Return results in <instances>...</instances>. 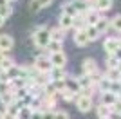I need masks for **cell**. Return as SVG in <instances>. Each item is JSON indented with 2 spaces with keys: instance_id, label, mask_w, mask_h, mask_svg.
I'll list each match as a JSON object with an SVG mask.
<instances>
[{
  "instance_id": "obj_31",
  "label": "cell",
  "mask_w": 121,
  "mask_h": 119,
  "mask_svg": "<svg viewBox=\"0 0 121 119\" xmlns=\"http://www.w3.org/2000/svg\"><path fill=\"white\" fill-rule=\"evenodd\" d=\"M117 63H119V61H117L114 56H108V58H107V69H117Z\"/></svg>"
},
{
  "instance_id": "obj_14",
  "label": "cell",
  "mask_w": 121,
  "mask_h": 119,
  "mask_svg": "<svg viewBox=\"0 0 121 119\" xmlns=\"http://www.w3.org/2000/svg\"><path fill=\"white\" fill-rule=\"evenodd\" d=\"M112 4H114V0H96L94 9L98 13H107L108 9H112Z\"/></svg>"
},
{
  "instance_id": "obj_24",
  "label": "cell",
  "mask_w": 121,
  "mask_h": 119,
  "mask_svg": "<svg viewBox=\"0 0 121 119\" xmlns=\"http://www.w3.org/2000/svg\"><path fill=\"white\" fill-rule=\"evenodd\" d=\"M61 15H67V16H71V18H74V16H78V13L74 11V7L69 2H65V4L61 5Z\"/></svg>"
},
{
  "instance_id": "obj_29",
  "label": "cell",
  "mask_w": 121,
  "mask_h": 119,
  "mask_svg": "<svg viewBox=\"0 0 121 119\" xmlns=\"http://www.w3.org/2000/svg\"><path fill=\"white\" fill-rule=\"evenodd\" d=\"M110 27H112V29H116L117 33H121V15H116L114 18L110 20Z\"/></svg>"
},
{
  "instance_id": "obj_41",
  "label": "cell",
  "mask_w": 121,
  "mask_h": 119,
  "mask_svg": "<svg viewBox=\"0 0 121 119\" xmlns=\"http://www.w3.org/2000/svg\"><path fill=\"white\" fill-rule=\"evenodd\" d=\"M117 72H119V74H121V61H119V63H117Z\"/></svg>"
},
{
  "instance_id": "obj_13",
  "label": "cell",
  "mask_w": 121,
  "mask_h": 119,
  "mask_svg": "<svg viewBox=\"0 0 121 119\" xmlns=\"http://www.w3.org/2000/svg\"><path fill=\"white\" fill-rule=\"evenodd\" d=\"M72 40H74V45H78V47H85V45L89 43V38H87V34H85V29L76 31Z\"/></svg>"
},
{
  "instance_id": "obj_43",
  "label": "cell",
  "mask_w": 121,
  "mask_h": 119,
  "mask_svg": "<svg viewBox=\"0 0 121 119\" xmlns=\"http://www.w3.org/2000/svg\"><path fill=\"white\" fill-rule=\"evenodd\" d=\"M5 4H11V2H15V0H4Z\"/></svg>"
},
{
  "instance_id": "obj_34",
  "label": "cell",
  "mask_w": 121,
  "mask_h": 119,
  "mask_svg": "<svg viewBox=\"0 0 121 119\" xmlns=\"http://www.w3.org/2000/svg\"><path fill=\"white\" fill-rule=\"evenodd\" d=\"M0 83H9V76H7V72L2 70V69H0Z\"/></svg>"
},
{
  "instance_id": "obj_20",
  "label": "cell",
  "mask_w": 121,
  "mask_h": 119,
  "mask_svg": "<svg viewBox=\"0 0 121 119\" xmlns=\"http://www.w3.org/2000/svg\"><path fill=\"white\" fill-rule=\"evenodd\" d=\"M85 34H87V38H89V42H96V40L101 36L99 33L96 31L94 25H87V27H85Z\"/></svg>"
},
{
  "instance_id": "obj_33",
  "label": "cell",
  "mask_w": 121,
  "mask_h": 119,
  "mask_svg": "<svg viewBox=\"0 0 121 119\" xmlns=\"http://www.w3.org/2000/svg\"><path fill=\"white\" fill-rule=\"evenodd\" d=\"M42 119H54V112L52 110H43L42 112Z\"/></svg>"
},
{
  "instance_id": "obj_27",
  "label": "cell",
  "mask_w": 121,
  "mask_h": 119,
  "mask_svg": "<svg viewBox=\"0 0 121 119\" xmlns=\"http://www.w3.org/2000/svg\"><path fill=\"white\" fill-rule=\"evenodd\" d=\"M11 13H13V9H11V5L9 4H4V5H0V18H9Z\"/></svg>"
},
{
  "instance_id": "obj_2",
  "label": "cell",
  "mask_w": 121,
  "mask_h": 119,
  "mask_svg": "<svg viewBox=\"0 0 121 119\" xmlns=\"http://www.w3.org/2000/svg\"><path fill=\"white\" fill-rule=\"evenodd\" d=\"M33 42L38 49H47V45L51 42V36H49V29L47 27H38V29L33 33Z\"/></svg>"
},
{
  "instance_id": "obj_10",
  "label": "cell",
  "mask_w": 121,
  "mask_h": 119,
  "mask_svg": "<svg viewBox=\"0 0 121 119\" xmlns=\"http://www.w3.org/2000/svg\"><path fill=\"white\" fill-rule=\"evenodd\" d=\"M13 45H15L13 36L0 34V52H7V51H11V49H13Z\"/></svg>"
},
{
  "instance_id": "obj_28",
  "label": "cell",
  "mask_w": 121,
  "mask_h": 119,
  "mask_svg": "<svg viewBox=\"0 0 121 119\" xmlns=\"http://www.w3.org/2000/svg\"><path fill=\"white\" fill-rule=\"evenodd\" d=\"M60 96H61V99H63V101H74V96H76V94H72L71 90H67L65 87H63V89L60 90Z\"/></svg>"
},
{
  "instance_id": "obj_11",
  "label": "cell",
  "mask_w": 121,
  "mask_h": 119,
  "mask_svg": "<svg viewBox=\"0 0 121 119\" xmlns=\"http://www.w3.org/2000/svg\"><path fill=\"white\" fill-rule=\"evenodd\" d=\"M83 18H85L87 25H96V22L101 18V13H98L96 9H89L85 15H83Z\"/></svg>"
},
{
  "instance_id": "obj_12",
  "label": "cell",
  "mask_w": 121,
  "mask_h": 119,
  "mask_svg": "<svg viewBox=\"0 0 121 119\" xmlns=\"http://www.w3.org/2000/svg\"><path fill=\"white\" fill-rule=\"evenodd\" d=\"M65 89L67 90H71L72 94H80L81 89H80V85H78V81H76V78H72V76H67L65 78Z\"/></svg>"
},
{
  "instance_id": "obj_6",
  "label": "cell",
  "mask_w": 121,
  "mask_h": 119,
  "mask_svg": "<svg viewBox=\"0 0 121 119\" xmlns=\"http://www.w3.org/2000/svg\"><path fill=\"white\" fill-rule=\"evenodd\" d=\"M47 76H49V81H51V83L58 85V83H63V81H65L67 72H65V69H51Z\"/></svg>"
},
{
  "instance_id": "obj_21",
  "label": "cell",
  "mask_w": 121,
  "mask_h": 119,
  "mask_svg": "<svg viewBox=\"0 0 121 119\" xmlns=\"http://www.w3.org/2000/svg\"><path fill=\"white\" fill-rule=\"evenodd\" d=\"M96 112H98V117H99V119H108V117H110V114H112L110 106H105V105H101V103L98 105Z\"/></svg>"
},
{
  "instance_id": "obj_7",
  "label": "cell",
  "mask_w": 121,
  "mask_h": 119,
  "mask_svg": "<svg viewBox=\"0 0 121 119\" xmlns=\"http://www.w3.org/2000/svg\"><path fill=\"white\" fill-rule=\"evenodd\" d=\"M76 81H78V85H80V89H81V92H91V89L94 87V81H92V78L91 76H87V74H81V76H78L76 78Z\"/></svg>"
},
{
  "instance_id": "obj_18",
  "label": "cell",
  "mask_w": 121,
  "mask_h": 119,
  "mask_svg": "<svg viewBox=\"0 0 121 119\" xmlns=\"http://www.w3.org/2000/svg\"><path fill=\"white\" fill-rule=\"evenodd\" d=\"M58 24H60V25H58L60 29L67 31V29H71V27H72V24H74V18H71V16H67V15H60Z\"/></svg>"
},
{
  "instance_id": "obj_5",
  "label": "cell",
  "mask_w": 121,
  "mask_h": 119,
  "mask_svg": "<svg viewBox=\"0 0 121 119\" xmlns=\"http://www.w3.org/2000/svg\"><path fill=\"white\" fill-rule=\"evenodd\" d=\"M76 106L80 110L81 114H87V112H91L92 108V98L91 96H85V94H80L76 98Z\"/></svg>"
},
{
  "instance_id": "obj_45",
  "label": "cell",
  "mask_w": 121,
  "mask_h": 119,
  "mask_svg": "<svg viewBox=\"0 0 121 119\" xmlns=\"http://www.w3.org/2000/svg\"><path fill=\"white\" fill-rule=\"evenodd\" d=\"M5 4V2H4V0H0V5H4Z\"/></svg>"
},
{
  "instance_id": "obj_4",
  "label": "cell",
  "mask_w": 121,
  "mask_h": 119,
  "mask_svg": "<svg viewBox=\"0 0 121 119\" xmlns=\"http://www.w3.org/2000/svg\"><path fill=\"white\" fill-rule=\"evenodd\" d=\"M49 60H51L52 69H65V65H67V54L63 52V51L49 54Z\"/></svg>"
},
{
  "instance_id": "obj_25",
  "label": "cell",
  "mask_w": 121,
  "mask_h": 119,
  "mask_svg": "<svg viewBox=\"0 0 121 119\" xmlns=\"http://www.w3.org/2000/svg\"><path fill=\"white\" fill-rule=\"evenodd\" d=\"M31 114H33L31 106H22L16 114V119H31Z\"/></svg>"
},
{
  "instance_id": "obj_26",
  "label": "cell",
  "mask_w": 121,
  "mask_h": 119,
  "mask_svg": "<svg viewBox=\"0 0 121 119\" xmlns=\"http://www.w3.org/2000/svg\"><path fill=\"white\" fill-rule=\"evenodd\" d=\"M15 101V96H13V92H5V94L0 96V103L4 105V106H7V105H11Z\"/></svg>"
},
{
  "instance_id": "obj_16",
  "label": "cell",
  "mask_w": 121,
  "mask_h": 119,
  "mask_svg": "<svg viewBox=\"0 0 121 119\" xmlns=\"http://www.w3.org/2000/svg\"><path fill=\"white\" fill-rule=\"evenodd\" d=\"M94 27H96V31L99 33V34H103V33H107V31H108V27H110V20L105 18V16H101V18L96 22V25H94Z\"/></svg>"
},
{
  "instance_id": "obj_37",
  "label": "cell",
  "mask_w": 121,
  "mask_h": 119,
  "mask_svg": "<svg viewBox=\"0 0 121 119\" xmlns=\"http://www.w3.org/2000/svg\"><path fill=\"white\" fill-rule=\"evenodd\" d=\"M112 56H114V58H116L117 61H121V47H119V49H117V51H116V52H114Z\"/></svg>"
},
{
  "instance_id": "obj_9",
  "label": "cell",
  "mask_w": 121,
  "mask_h": 119,
  "mask_svg": "<svg viewBox=\"0 0 121 119\" xmlns=\"http://www.w3.org/2000/svg\"><path fill=\"white\" fill-rule=\"evenodd\" d=\"M69 4L74 7V11L78 15H85L87 11L91 9L89 7V0H69Z\"/></svg>"
},
{
  "instance_id": "obj_40",
  "label": "cell",
  "mask_w": 121,
  "mask_h": 119,
  "mask_svg": "<svg viewBox=\"0 0 121 119\" xmlns=\"http://www.w3.org/2000/svg\"><path fill=\"white\" fill-rule=\"evenodd\" d=\"M0 119H5V112H0Z\"/></svg>"
},
{
  "instance_id": "obj_19",
  "label": "cell",
  "mask_w": 121,
  "mask_h": 119,
  "mask_svg": "<svg viewBox=\"0 0 121 119\" xmlns=\"http://www.w3.org/2000/svg\"><path fill=\"white\" fill-rule=\"evenodd\" d=\"M49 36L52 42H63V38H65V31L60 29V27H54V29L49 31Z\"/></svg>"
},
{
  "instance_id": "obj_35",
  "label": "cell",
  "mask_w": 121,
  "mask_h": 119,
  "mask_svg": "<svg viewBox=\"0 0 121 119\" xmlns=\"http://www.w3.org/2000/svg\"><path fill=\"white\" fill-rule=\"evenodd\" d=\"M54 119H69V114L60 110V112H54Z\"/></svg>"
},
{
  "instance_id": "obj_39",
  "label": "cell",
  "mask_w": 121,
  "mask_h": 119,
  "mask_svg": "<svg viewBox=\"0 0 121 119\" xmlns=\"http://www.w3.org/2000/svg\"><path fill=\"white\" fill-rule=\"evenodd\" d=\"M4 58H5V52H0V65H2V61H4Z\"/></svg>"
},
{
  "instance_id": "obj_44",
  "label": "cell",
  "mask_w": 121,
  "mask_h": 119,
  "mask_svg": "<svg viewBox=\"0 0 121 119\" xmlns=\"http://www.w3.org/2000/svg\"><path fill=\"white\" fill-rule=\"evenodd\" d=\"M2 25H4V18H0V27H2Z\"/></svg>"
},
{
  "instance_id": "obj_17",
  "label": "cell",
  "mask_w": 121,
  "mask_h": 119,
  "mask_svg": "<svg viewBox=\"0 0 121 119\" xmlns=\"http://www.w3.org/2000/svg\"><path fill=\"white\" fill-rule=\"evenodd\" d=\"M117 101V96L112 94V92H101V105L105 106H112V105Z\"/></svg>"
},
{
  "instance_id": "obj_30",
  "label": "cell",
  "mask_w": 121,
  "mask_h": 119,
  "mask_svg": "<svg viewBox=\"0 0 121 119\" xmlns=\"http://www.w3.org/2000/svg\"><path fill=\"white\" fill-rule=\"evenodd\" d=\"M13 65H15L13 58H9V56H5V58H4V61H2V65H0V69H2V70H7V69H11Z\"/></svg>"
},
{
  "instance_id": "obj_8",
  "label": "cell",
  "mask_w": 121,
  "mask_h": 119,
  "mask_svg": "<svg viewBox=\"0 0 121 119\" xmlns=\"http://www.w3.org/2000/svg\"><path fill=\"white\" fill-rule=\"evenodd\" d=\"M119 47H121L119 38H107L105 42H103V49H105V52H108V56H112Z\"/></svg>"
},
{
  "instance_id": "obj_32",
  "label": "cell",
  "mask_w": 121,
  "mask_h": 119,
  "mask_svg": "<svg viewBox=\"0 0 121 119\" xmlns=\"http://www.w3.org/2000/svg\"><path fill=\"white\" fill-rule=\"evenodd\" d=\"M110 112L116 115H121V101H116V103L110 106Z\"/></svg>"
},
{
  "instance_id": "obj_1",
  "label": "cell",
  "mask_w": 121,
  "mask_h": 119,
  "mask_svg": "<svg viewBox=\"0 0 121 119\" xmlns=\"http://www.w3.org/2000/svg\"><path fill=\"white\" fill-rule=\"evenodd\" d=\"M81 69H83V74L91 76L94 83H98V81L101 79L99 67H98L96 60H92V58H85V60H83V63H81Z\"/></svg>"
},
{
  "instance_id": "obj_22",
  "label": "cell",
  "mask_w": 121,
  "mask_h": 119,
  "mask_svg": "<svg viewBox=\"0 0 121 119\" xmlns=\"http://www.w3.org/2000/svg\"><path fill=\"white\" fill-rule=\"evenodd\" d=\"M45 51H49V54H52V52H60V51H63V42H52V40H51Z\"/></svg>"
},
{
  "instance_id": "obj_23",
  "label": "cell",
  "mask_w": 121,
  "mask_h": 119,
  "mask_svg": "<svg viewBox=\"0 0 121 119\" xmlns=\"http://www.w3.org/2000/svg\"><path fill=\"white\" fill-rule=\"evenodd\" d=\"M103 76L107 79H110V81H121V74L117 72V69H107V72Z\"/></svg>"
},
{
  "instance_id": "obj_15",
  "label": "cell",
  "mask_w": 121,
  "mask_h": 119,
  "mask_svg": "<svg viewBox=\"0 0 121 119\" xmlns=\"http://www.w3.org/2000/svg\"><path fill=\"white\" fill-rule=\"evenodd\" d=\"M52 4V0H31V11H40V9H45V7H49V5Z\"/></svg>"
},
{
  "instance_id": "obj_42",
  "label": "cell",
  "mask_w": 121,
  "mask_h": 119,
  "mask_svg": "<svg viewBox=\"0 0 121 119\" xmlns=\"http://www.w3.org/2000/svg\"><path fill=\"white\" fill-rule=\"evenodd\" d=\"M117 101H121V90L117 92Z\"/></svg>"
},
{
  "instance_id": "obj_3",
  "label": "cell",
  "mask_w": 121,
  "mask_h": 119,
  "mask_svg": "<svg viewBox=\"0 0 121 119\" xmlns=\"http://www.w3.org/2000/svg\"><path fill=\"white\" fill-rule=\"evenodd\" d=\"M33 69H35L38 74H49V70L52 69L49 56H45V54H38V56H36V60H35Z\"/></svg>"
},
{
  "instance_id": "obj_38",
  "label": "cell",
  "mask_w": 121,
  "mask_h": 119,
  "mask_svg": "<svg viewBox=\"0 0 121 119\" xmlns=\"http://www.w3.org/2000/svg\"><path fill=\"white\" fill-rule=\"evenodd\" d=\"M31 119H42V112H33V114H31Z\"/></svg>"
},
{
  "instance_id": "obj_36",
  "label": "cell",
  "mask_w": 121,
  "mask_h": 119,
  "mask_svg": "<svg viewBox=\"0 0 121 119\" xmlns=\"http://www.w3.org/2000/svg\"><path fill=\"white\" fill-rule=\"evenodd\" d=\"M9 92V83H0V96Z\"/></svg>"
}]
</instances>
